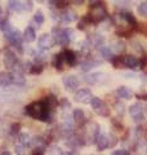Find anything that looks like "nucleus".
<instances>
[{"mask_svg":"<svg viewBox=\"0 0 147 155\" xmlns=\"http://www.w3.org/2000/svg\"><path fill=\"white\" fill-rule=\"evenodd\" d=\"M24 114L31 116L32 119L40 120V122H52L53 118V111H51L44 101H38V102H32L24 107Z\"/></svg>","mask_w":147,"mask_h":155,"instance_id":"f257e3e1","label":"nucleus"},{"mask_svg":"<svg viewBox=\"0 0 147 155\" xmlns=\"http://www.w3.org/2000/svg\"><path fill=\"white\" fill-rule=\"evenodd\" d=\"M98 136H100V125L94 122H89L85 125L81 137L84 140L85 145H93V143H96Z\"/></svg>","mask_w":147,"mask_h":155,"instance_id":"f03ea898","label":"nucleus"},{"mask_svg":"<svg viewBox=\"0 0 147 155\" xmlns=\"http://www.w3.org/2000/svg\"><path fill=\"white\" fill-rule=\"evenodd\" d=\"M88 18H89L90 22H94V23L105 21V19L107 18V11H106L105 5H102L101 3L92 5L89 14H88Z\"/></svg>","mask_w":147,"mask_h":155,"instance_id":"7ed1b4c3","label":"nucleus"},{"mask_svg":"<svg viewBox=\"0 0 147 155\" xmlns=\"http://www.w3.org/2000/svg\"><path fill=\"white\" fill-rule=\"evenodd\" d=\"M4 35H5V39L11 43V44L14 47V48H17V49L19 52H23L22 49V41H23V35L21 32H19L18 30H16V28H12V30H9L7 32H4Z\"/></svg>","mask_w":147,"mask_h":155,"instance_id":"20e7f679","label":"nucleus"},{"mask_svg":"<svg viewBox=\"0 0 147 155\" xmlns=\"http://www.w3.org/2000/svg\"><path fill=\"white\" fill-rule=\"evenodd\" d=\"M90 105H92L93 111H94L97 115H100V116H109L110 115L109 106L105 104V101H102L101 98H98V97H93L90 101Z\"/></svg>","mask_w":147,"mask_h":155,"instance_id":"39448f33","label":"nucleus"},{"mask_svg":"<svg viewBox=\"0 0 147 155\" xmlns=\"http://www.w3.org/2000/svg\"><path fill=\"white\" fill-rule=\"evenodd\" d=\"M31 146L34 149L32 154L35 155H41L45 154V146H47V140L44 137H40V136H36V137L31 138Z\"/></svg>","mask_w":147,"mask_h":155,"instance_id":"423d86ee","label":"nucleus"},{"mask_svg":"<svg viewBox=\"0 0 147 155\" xmlns=\"http://www.w3.org/2000/svg\"><path fill=\"white\" fill-rule=\"evenodd\" d=\"M53 39H54V44L61 47H66L70 41L67 31L62 30V28H53Z\"/></svg>","mask_w":147,"mask_h":155,"instance_id":"0eeeda50","label":"nucleus"},{"mask_svg":"<svg viewBox=\"0 0 147 155\" xmlns=\"http://www.w3.org/2000/svg\"><path fill=\"white\" fill-rule=\"evenodd\" d=\"M85 83L88 84H105L109 81V75L105 72H94L85 76Z\"/></svg>","mask_w":147,"mask_h":155,"instance_id":"6e6552de","label":"nucleus"},{"mask_svg":"<svg viewBox=\"0 0 147 155\" xmlns=\"http://www.w3.org/2000/svg\"><path fill=\"white\" fill-rule=\"evenodd\" d=\"M129 114L132 116V119L134 120V123L139 124L145 120V114H143V107L139 104H134L129 107Z\"/></svg>","mask_w":147,"mask_h":155,"instance_id":"1a4fd4ad","label":"nucleus"},{"mask_svg":"<svg viewBox=\"0 0 147 155\" xmlns=\"http://www.w3.org/2000/svg\"><path fill=\"white\" fill-rule=\"evenodd\" d=\"M53 45H54V39L51 34H43L38 40V47L40 51L51 49V48H53Z\"/></svg>","mask_w":147,"mask_h":155,"instance_id":"9d476101","label":"nucleus"},{"mask_svg":"<svg viewBox=\"0 0 147 155\" xmlns=\"http://www.w3.org/2000/svg\"><path fill=\"white\" fill-rule=\"evenodd\" d=\"M58 134L62 138H70L74 136V125L70 122H62V124L58 127Z\"/></svg>","mask_w":147,"mask_h":155,"instance_id":"9b49d317","label":"nucleus"},{"mask_svg":"<svg viewBox=\"0 0 147 155\" xmlns=\"http://www.w3.org/2000/svg\"><path fill=\"white\" fill-rule=\"evenodd\" d=\"M17 62H18L17 56H16V53H14L13 51H11V49L4 51V66H5L7 69L12 70Z\"/></svg>","mask_w":147,"mask_h":155,"instance_id":"f8f14e48","label":"nucleus"},{"mask_svg":"<svg viewBox=\"0 0 147 155\" xmlns=\"http://www.w3.org/2000/svg\"><path fill=\"white\" fill-rule=\"evenodd\" d=\"M74 98H75V101L79 104H90L93 96H92V92L89 89H80L75 93V97H74Z\"/></svg>","mask_w":147,"mask_h":155,"instance_id":"ddd939ff","label":"nucleus"},{"mask_svg":"<svg viewBox=\"0 0 147 155\" xmlns=\"http://www.w3.org/2000/svg\"><path fill=\"white\" fill-rule=\"evenodd\" d=\"M63 85H65V88L67 89V91H70V92H72V91H75L77 87H79V79L75 76V75H67V76H65L63 78Z\"/></svg>","mask_w":147,"mask_h":155,"instance_id":"4468645a","label":"nucleus"},{"mask_svg":"<svg viewBox=\"0 0 147 155\" xmlns=\"http://www.w3.org/2000/svg\"><path fill=\"white\" fill-rule=\"evenodd\" d=\"M76 18H77L76 13L71 11V9H66L65 12L60 14V21H62L63 23H71L74 21H76Z\"/></svg>","mask_w":147,"mask_h":155,"instance_id":"2eb2a0df","label":"nucleus"},{"mask_svg":"<svg viewBox=\"0 0 147 155\" xmlns=\"http://www.w3.org/2000/svg\"><path fill=\"white\" fill-rule=\"evenodd\" d=\"M124 64H125L126 67H129V69H132V70H137V69H139V66H141V62L133 56L124 57Z\"/></svg>","mask_w":147,"mask_h":155,"instance_id":"dca6fc26","label":"nucleus"},{"mask_svg":"<svg viewBox=\"0 0 147 155\" xmlns=\"http://www.w3.org/2000/svg\"><path fill=\"white\" fill-rule=\"evenodd\" d=\"M72 118H74V122H75L77 125H84L85 124V114L81 109H76L74 110V114H72Z\"/></svg>","mask_w":147,"mask_h":155,"instance_id":"f3484780","label":"nucleus"},{"mask_svg":"<svg viewBox=\"0 0 147 155\" xmlns=\"http://www.w3.org/2000/svg\"><path fill=\"white\" fill-rule=\"evenodd\" d=\"M97 147L100 151H103V150H106L107 147H110V145H109V136H106V134H100L98 136V138H97Z\"/></svg>","mask_w":147,"mask_h":155,"instance_id":"a211bd4d","label":"nucleus"},{"mask_svg":"<svg viewBox=\"0 0 147 155\" xmlns=\"http://www.w3.org/2000/svg\"><path fill=\"white\" fill-rule=\"evenodd\" d=\"M88 41L90 43L92 47H102L105 43V38L100 35V34H93V35H90L89 38H88Z\"/></svg>","mask_w":147,"mask_h":155,"instance_id":"6ab92c4d","label":"nucleus"},{"mask_svg":"<svg viewBox=\"0 0 147 155\" xmlns=\"http://www.w3.org/2000/svg\"><path fill=\"white\" fill-rule=\"evenodd\" d=\"M22 35H23V41H26V43H32V41H35V39H36V32L31 26L24 28Z\"/></svg>","mask_w":147,"mask_h":155,"instance_id":"aec40b11","label":"nucleus"},{"mask_svg":"<svg viewBox=\"0 0 147 155\" xmlns=\"http://www.w3.org/2000/svg\"><path fill=\"white\" fill-rule=\"evenodd\" d=\"M120 17H121L122 21H124L126 25H129L130 27H136V26H137V21H136V18L133 17V14H132V13L122 12V13L120 14Z\"/></svg>","mask_w":147,"mask_h":155,"instance_id":"412c9836","label":"nucleus"},{"mask_svg":"<svg viewBox=\"0 0 147 155\" xmlns=\"http://www.w3.org/2000/svg\"><path fill=\"white\" fill-rule=\"evenodd\" d=\"M63 64H65V57H63V53H58V54L53 56L52 65L54 66L57 70H62L63 69Z\"/></svg>","mask_w":147,"mask_h":155,"instance_id":"4be33fe9","label":"nucleus"},{"mask_svg":"<svg viewBox=\"0 0 147 155\" xmlns=\"http://www.w3.org/2000/svg\"><path fill=\"white\" fill-rule=\"evenodd\" d=\"M13 84V78H12V74L9 72H0V87H8Z\"/></svg>","mask_w":147,"mask_h":155,"instance_id":"5701e85b","label":"nucleus"},{"mask_svg":"<svg viewBox=\"0 0 147 155\" xmlns=\"http://www.w3.org/2000/svg\"><path fill=\"white\" fill-rule=\"evenodd\" d=\"M116 93H117V96H119L120 98H124V100H130L132 97H133V93H132V91H130L129 88H126V87H124V85L119 87V88H117V91H116Z\"/></svg>","mask_w":147,"mask_h":155,"instance_id":"b1692460","label":"nucleus"},{"mask_svg":"<svg viewBox=\"0 0 147 155\" xmlns=\"http://www.w3.org/2000/svg\"><path fill=\"white\" fill-rule=\"evenodd\" d=\"M63 57H65V62L67 65L74 66L76 64V54H75V52L74 51H70V49L65 51L63 52Z\"/></svg>","mask_w":147,"mask_h":155,"instance_id":"393cba45","label":"nucleus"},{"mask_svg":"<svg viewBox=\"0 0 147 155\" xmlns=\"http://www.w3.org/2000/svg\"><path fill=\"white\" fill-rule=\"evenodd\" d=\"M111 49H112V52L117 53V54H121V53H124V52H125L126 45H125V43H124V41L117 40V41H115V43H112Z\"/></svg>","mask_w":147,"mask_h":155,"instance_id":"a878e982","label":"nucleus"},{"mask_svg":"<svg viewBox=\"0 0 147 155\" xmlns=\"http://www.w3.org/2000/svg\"><path fill=\"white\" fill-rule=\"evenodd\" d=\"M8 8L12 12H21L22 9V2L21 0H8Z\"/></svg>","mask_w":147,"mask_h":155,"instance_id":"bb28decb","label":"nucleus"},{"mask_svg":"<svg viewBox=\"0 0 147 155\" xmlns=\"http://www.w3.org/2000/svg\"><path fill=\"white\" fill-rule=\"evenodd\" d=\"M100 53L101 56L105 58V60L107 61H112V58H114V53H112V49L109 47H100Z\"/></svg>","mask_w":147,"mask_h":155,"instance_id":"cd10ccee","label":"nucleus"},{"mask_svg":"<svg viewBox=\"0 0 147 155\" xmlns=\"http://www.w3.org/2000/svg\"><path fill=\"white\" fill-rule=\"evenodd\" d=\"M44 102H45L47 107L51 110V111H54V109L58 106V101H57V98H56L54 96H49V97H47Z\"/></svg>","mask_w":147,"mask_h":155,"instance_id":"c85d7f7f","label":"nucleus"},{"mask_svg":"<svg viewBox=\"0 0 147 155\" xmlns=\"http://www.w3.org/2000/svg\"><path fill=\"white\" fill-rule=\"evenodd\" d=\"M101 62H97V61H84L80 64V70L81 71H90L93 67L100 65Z\"/></svg>","mask_w":147,"mask_h":155,"instance_id":"c756f323","label":"nucleus"},{"mask_svg":"<svg viewBox=\"0 0 147 155\" xmlns=\"http://www.w3.org/2000/svg\"><path fill=\"white\" fill-rule=\"evenodd\" d=\"M18 142L23 145L24 147H27V146H30L31 145V137H30V134L28 133H19L18 136Z\"/></svg>","mask_w":147,"mask_h":155,"instance_id":"7c9ffc66","label":"nucleus"},{"mask_svg":"<svg viewBox=\"0 0 147 155\" xmlns=\"http://www.w3.org/2000/svg\"><path fill=\"white\" fill-rule=\"evenodd\" d=\"M34 56V60H35V64H44V62L47 61V54L43 52H34L32 53Z\"/></svg>","mask_w":147,"mask_h":155,"instance_id":"2f4dec72","label":"nucleus"},{"mask_svg":"<svg viewBox=\"0 0 147 155\" xmlns=\"http://www.w3.org/2000/svg\"><path fill=\"white\" fill-rule=\"evenodd\" d=\"M49 5L56 9H63L67 7V0H52Z\"/></svg>","mask_w":147,"mask_h":155,"instance_id":"473e14b6","label":"nucleus"},{"mask_svg":"<svg viewBox=\"0 0 147 155\" xmlns=\"http://www.w3.org/2000/svg\"><path fill=\"white\" fill-rule=\"evenodd\" d=\"M22 2V9L26 12H31L34 8V2L32 0H21Z\"/></svg>","mask_w":147,"mask_h":155,"instance_id":"72a5a7b5","label":"nucleus"},{"mask_svg":"<svg viewBox=\"0 0 147 155\" xmlns=\"http://www.w3.org/2000/svg\"><path fill=\"white\" fill-rule=\"evenodd\" d=\"M34 22H35L36 25H43V22H44V14H43L41 11L35 12V16H34Z\"/></svg>","mask_w":147,"mask_h":155,"instance_id":"f704fd0d","label":"nucleus"},{"mask_svg":"<svg viewBox=\"0 0 147 155\" xmlns=\"http://www.w3.org/2000/svg\"><path fill=\"white\" fill-rule=\"evenodd\" d=\"M137 11H138V13L142 17H147V2L141 3L138 5V8H137Z\"/></svg>","mask_w":147,"mask_h":155,"instance_id":"c9c22d12","label":"nucleus"},{"mask_svg":"<svg viewBox=\"0 0 147 155\" xmlns=\"http://www.w3.org/2000/svg\"><path fill=\"white\" fill-rule=\"evenodd\" d=\"M43 72V65L41 64H35V65H32L31 66V70H30V74H41Z\"/></svg>","mask_w":147,"mask_h":155,"instance_id":"e433bc0d","label":"nucleus"},{"mask_svg":"<svg viewBox=\"0 0 147 155\" xmlns=\"http://www.w3.org/2000/svg\"><path fill=\"white\" fill-rule=\"evenodd\" d=\"M114 2L119 8H126V7H129L132 0H114Z\"/></svg>","mask_w":147,"mask_h":155,"instance_id":"4c0bfd02","label":"nucleus"},{"mask_svg":"<svg viewBox=\"0 0 147 155\" xmlns=\"http://www.w3.org/2000/svg\"><path fill=\"white\" fill-rule=\"evenodd\" d=\"M115 110H116V113L119 114V115H124V113H125V106L122 105L121 102H117L115 105Z\"/></svg>","mask_w":147,"mask_h":155,"instance_id":"58836bf2","label":"nucleus"},{"mask_svg":"<svg viewBox=\"0 0 147 155\" xmlns=\"http://www.w3.org/2000/svg\"><path fill=\"white\" fill-rule=\"evenodd\" d=\"M19 129H21V124L19 123H14L11 125V134H17L19 132Z\"/></svg>","mask_w":147,"mask_h":155,"instance_id":"ea45409f","label":"nucleus"},{"mask_svg":"<svg viewBox=\"0 0 147 155\" xmlns=\"http://www.w3.org/2000/svg\"><path fill=\"white\" fill-rule=\"evenodd\" d=\"M48 153H49V154H63L62 150L58 147V146H54V145L48 149Z\"/></svg>","mask_w":147,"mask_h":155,"instance_id":"a19ab883","label":"nucleus"},{"mask_svg":"<svg viewBox=\"0 0 147 155\" xmlns=\"http://www.w3.org/2000/svg\"><path fill=\"white\" fill-rule=\"evenodd\" d=\"M60 105L62 106L63 109H70V107H71V105H70V102L67 101V98H62L61 102H60Z\"/></svg>","mask_w":147,"mask_h":155,"instance_id":"79ce46f5","label":"nucleus"},{"mask_svg":"<svg viewBox=\"0 0 147 155\" xmlns=\"http://www.w3.org/2000/svg\"><path fill=\"white\" fill-rule=\"evenodd\" d=\"M116 142H117V140H116V137L114 134H111V136H109V145H110V147L112 146L114 147L115 145H116Z\"/></svg>","mask_w":147,"mask_h":155,"instance_id":"37998d69","label":"nucleus"},{"mask_svg":"<svg viewBox=\"0 0 147 155\" xmlns=\"http://www.w3.org/2000/svg\"><path fill=\"white\" fill-rule=\"evenodd\" d=\"M24 149L26 147H24L23 145H21L19 142H18V145H16V153L17 154H24Z\"/></svg>","mask_w":147,"mask_h":155,"instance_id":"c03bdc74","label":"nucleus"},{"mask_svg":"<svg viewBox=\"0 0 147 155\" xmlns=\"http://www.w3.org/2000/svg\"><path fill=\"white\" fill-rule=\"evenodd\" d=\"M112 154H114V155H128L129 151H128V150H115Z\"/></svg>","mask_w":147,"mask_h":155,"instance_id":"a18cd8bd","label":"nucleus"},{"mask_svg":"<svg viewBox=\"0 0 147 155\" xmlns=\"http://www.w3.org/2000/svg\"><path fill=\"white\" fill-rule=\"evenodd\" d=\"M84 2H85V0H72V3L76 4V5H81V4L84 3Z\"/></svg>","mask_w":147,"mask_h":155,"instance_id":"49530a36","label":"nucleus"},{"mask_svg":"<svg viewBox=\"0 0 147 155\" xmlns=\"http://www.w3.org/2000/svg\"><path fill=\"white\" fill-rule=\"evenodd\" d=\"M98 3H101V0H89L90 5H94V4H98Z\"/></svg>","mask_w":147,"mask_h":155,"instance_id":"de8ad7c7","label":"nucleus"},{"mask_svg":"<svg viewBox=\"0 0 147 155\" xmlns=\"http://www.w3.org/2000/svg\"><path fill=\"white\" fill-rule=\"evenodd\" d=\"M141 98H143V100H146V101H147V94H143V96H141Z\"/></svg>","mask_w":147,"mask_h":155,"instance_id":"09e8293b","label":"nucleus"}]
</instances>
